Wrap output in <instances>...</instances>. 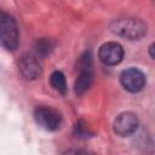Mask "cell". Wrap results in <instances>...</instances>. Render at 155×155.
Segmentation results:
<instances>
[{
  "instance_id": "cell-1",
  "label": "cell",
  "mask_w": 155,
  "mask_h": 155,
  "mask_svg": "<svg viewBox=\"0 0 155 155\" xmlns=\"http://www.w3.org/2000/svg\"><path fill=\"white\" fill-rule=\"evenodd\" d=\"M110 30L122 38L128 40H139L147 34V24L132 17H120L110 21L109 23Z\"/></svg>"
},
{
  "instance_id": "cell-2",
  "label": "cell",
  "mask_w": 155,
  "mask_h": 155,
  "mask_svg": "<svg viewBox=\"0 0 155 155\" xmlns=\"http://www.w3.org/2000/svg\"><path fill=\"white\" fill-rule=\"evenodd\" d=\"M19 44V31L15 18L7 12L0 10V46L13 51Z\"/></svg>"
},
{
  "instance_id": "cell-3",
  "label": "cell",
  "mask_w": 155,
  "mask_h": 155,
  "mask_svg": "<svg viewBox=\"0 0 155 155\" xmlns=\"http://www.w3.org/2000/svg\"><path fill=\"white\" fill-rule=\"evenodd\" d=\"M92 80H93L92 53H91V51H86L79 58V75L74 84L75 93L79 96L84 94L90 88Z\"/></svg>"
},
{
  "instance_id": "cell-4",
  "label": "cell",
  "mask_w": 155,
  "mask_h": 155,
  "mask_svg": "<svg viewBox=\"0 0 155 155\" xmlns=\"http://www.w3.org/2000/svg\"><path fill=\"white\" fill-rule=\"evenodd\" d=\"M34 120L44 130L56 131L61 126L62 116L56 109L45 107V105H40V107L35 108V110H34Z\"/></svg>"
},
{
  "instance_id": "cell-5",
  "label": "cell",
  "mask_w": 155,
  "mask_h": 155,
  "mask_svg": "<svg viewBox=\"0 0 155 155\" xmlns=\"http://www.w3.org/2000/svg\"><path fill=\"white\" fill-rule=\"evenodd\" d=\"M18 69L25 80H35L41 75V64L38 56L33 52H25L18 61Z\"/></svg>"
},
{
  "instance_id": "cell-6",
  "label": "cell",
  "mask_w": 155,
  "mask_h": 155,
  "mask_svg": "<svg viewBox=\"0 0 155 155\" xmlns=\"http://www.w3.org/2000/svg\"><path fill=\"white\" fill-rule=\"evenodd\" d=\"M120 82L125 90L131 93H137L142 91L145 86V75L142 70L137 68H128L125 69L120 75Z\"/></svg>"
},
{
  "instance_id": "cell-7",
  "label": "cell",
  "mask_w": 155,
  "mask_h": 155,
  "mask_svg": "<svg viewBox=\"0 0 155 155\" xmlns=\"http://www.w3.org/2000/svg\"><path fill=\"white\" fill-rule=\"evenodd\" d=\"M138 124H139V121L134 113L125 111V113H121L119 116H116L113 128L117 136L128 137L137 131Z\"/></svg>"
},
{
  "instance_id": "cell-8",
  "label": "cell",
  "mask_w": 155,
  "mask_h": 155,
  "mask_svg": "<svg viewBox=\"0 0 155 155\" xmlns=\"http://www.w3.org/2000/svg\"><path fill=\"white\" fill-rule=\"evenodd\" d=\"M124 53V48L119 42L109 41L99 47L98 58L105 65H116L122 61Z\"/></svg>"
},
{
  "instance_id": "cell-9",
  "label": "cell",
  "mask_w": 155,
  "mask_h": 155,
  "mask_svg": "<svg viewBox=\"0 0 155 155\" xmlns=\"http://www.w3.org/2000/svg\"><path fill=\"white\" fill-rule=\"evenodd\" d=\"M50 84L51 86L59 93L64 94L67 92V82H65V76L62 71L54 70L51 76H50Z\"/></svg>"
},
{
  "instance_id": "cell-10",
  "label": "cell",
  "mask_w": 155,
  "mask_h": 155,
  "mask_svg": "<svg viewBox=\"0 0 155 155\" xmlns=\"http://www.w3.org/2000/svg\"><path fill=\"white\" fill-rule=\"evenodd\" d=\"M54 47V42L48 39V38H41L36 41V45H35V48H36V52L39 56H47L48 53H51V51L53 50Z\"/></svg>"
},
{
  "instance_id": "cell-11",
  "label": "cell",
  "mask_w": 155,
  "mask_h": 155,
  "mask_svg": "<svg viewBox=\"0 0 155 155\" xmlns=\"http://www.w3.org/2000/svg\"><path fill=\"white\" fill-rule=\"evenodd\" d=\"M74 133L79 137H87L90 134V131L87 126L84 124V121H78L76 125L74 126Z\"/></svg>"
},
{
  "instance_id": "cell-12",
  "label": "cell",
  "mask_w": 155,
  "mask_h": 155,
  "mask_svg": "<svg viewBox=\"0 0 155 155\" xmlns=\"http://www.w3.org/2000/svg\"><path fill=\"white\" fill-rule=\"evenodd\" d=\"M75 155H94V154H92L91 151H88V150H85V149H80V150H78L76 151V154Z\"/></svg>"
},
{
  "instance_id": "cell-13",
  "label": "cell",
  "mask_w": 155,
  "mask_h": 155,
  "mask_svg": "<svg viewBox=\"0 0 155 155\" xmlns=\"http://www.w3.org/2000/svg\"><path fill=\"white\" fill-rule=\"evenodd\" d=\"M153 50H154V44H151L150 47H149V53H150V57H151V58H154V52H153Z\"/></svg>"
}]
</instances>
